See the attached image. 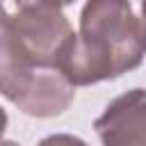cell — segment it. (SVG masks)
Returning <instances> with one entry per match:
<instances>
[{
    "label": "cell",
    "instance_id": "6da1fadb",
    "mask_svg": "<svg viewBox=\"0 0 146 146\" xmlns=\"http://www.w3.org/2000/svg\"><path fill=\"white\" fill-rule=\"evenodd\" d=\"M146 57V25L130 0H87L80 32L57 62V71L73 84L87 87L137 68Z\"/></svg>",
    "mask_w": 146,
    "mask_h": 146
},
{
    "label": "cell",
    "instance_id": "7a4b0ae2",
    "mask_svg": "<svg viewBox=\"0 0 146 146\" xmlns=\"http://www.w3.org/2000/svg\"><path fill=\"white\" fill-rule=\"evenodd\" d=\"M75 0H0V30H5L25 57L41 68L57 62L75 36L62 7Z\"/></svg>",
    "mask_w": 146,
    "mask_h": 146
},
{
    "label": "cell",
    "instance_id": "3957f363",
    "mask_svg": "<svg viewBox=\"0 0 146 146\" xmlns=\"http://www.w3.org/2000/svg\"><path fill=\"white\" fill-rule=\"evenodd\" d=\"M105 146L146 144V89H130L116 96L94 121Z\"/></svg>",
    "mask_w": 146,
    "mask_h": 146
},
{
    "label": "cell",
    "instance_id": "277c9868",
    "mask_svg": "<svg viewBox=\"0 0 146 146\" xmlns=\"http://www.w3.org/2000/svg\"><path fill=\"white\" fill-rule=\"evenodd\" d=\"M75 98V87L57 68H39L30 91L16 103V107L36 119L59 116Z\"/></svg>",
    "mask_w": 146,
    "mask_h": 146
},
{
    "label": "cell",
    "instance_id": "5b68a950",
    "mask_svg": "<svg viewBox=\"0 0 146 146\" xmlns=\"http://www.w3.org/2000/svg\"><path fill=\"white\" fill-rule=\"evenodd\" d=\"M39 68L41 66H34L16 41L0 30V94L9 103L16 105L30 91Z\"/></svg>",
    "mask_w": 146,
    "mask_h": 146
},
{
    "label": "cell",
    "instance_id": "8992f818",
    "mask_svg": "<svg viewBox=\"0 0 146 146\" xmlns=\"http://www.w3.org/2000/svg\"><path fill=\"white\" fill-rule=\"evenodd\" d=\"M7 123H9V119H7V112L0 107V139H2V135H5V130H7Z\"/></svg>",
    "mask_w": 146,
    "mask_h": 146
},
{
    "label": "cell",
    "instance_id": "52a82bcc",
    "mask_svg": "<svg viewBox=\"0 0 146 146\" xmlns=\"http://www.w3.org/2000/svg\"><path fill=\"white\" fill-rule=\"evenodd\" d=\"M141 21L146 25V0H141Z\"/></svg>",
    "mask_w": 146,
    "mask_h": 146
}]
</instances>
